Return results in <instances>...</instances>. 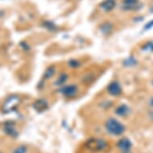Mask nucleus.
<instances>
[{
    "label": "nucleus",
    "instance_id": "obj_1",
    "mask_svg": "<svg viewBox=\"0 0 153 153\" xmlns=\"http://www.w3.org/2000/svg\"><path fill=\"white\" fill-rule=\"evenodd\" d=\"M104 128L108 135L115 137L123 136L126 131L125 125L114 117H110L105 121Z\"/></svg>",
    "mask_w": 153,
    "mask_h": 153
},
{
    "label": "nucleus",
    "instance_id": "obj_2",
    "mask_svg": "<svg viewBox=\"0 0 153 153\" xmlns=\"http://www.w3.org/2000/svg\"><path fill=\"white\" fill-rule=\"evenodd\" d=\"M86 148L92 152H99L105 151L108 147V142L104 139L93 138L88 140L85 143Z\"/></svg>",
    "mask_w": 153,
    "mask_h": 153
},
{
    "label": "nucleus",
    "instance_id": "obj_3",
    "mask_svg": "<svg viewBox=\"0 0 153 153\" xmlns=\"http://www.w3.org/2000/svg\"><path fill=\"white\" fill-rule=\"evenodd\" d=\"M59 92L63 95L66 99H74L79 95V87L75 83H70V84H65L63 87H61L59 89Z\"/></svg>",
    "mask_w": 153,
    "mask_h": 153
},
{
    "label": "nucleus",
    "instance_id": "obj_4",
    "mask_svg": "<svg viewBox=\"0 0 153 153\" xmlns=\"http://www.w3.org/2000/svg\"><path fill=\"white\" fill-rule=\"evenodd\" d=\"M19 101H20V100L16 95L9 96L6 100L5 102H4V104H3V110L4 111V112L9 113L10 111H13L15 109H16L17 106L19 103Z\"/></svg>",
    "mask_w": 153,
    "mask_h": 153
},
{
    "label": "nucleus",
    "instance_id": "obj_5",
    "mask_svg": "<svg viewBox=\"0 0 153 153\" xmlns=\"http://www.w3.org/2000/svg\"><path fill=\"white\" fill-rule=\"evenodd\" d=\"M107 91L111 96L119 97L123 92V88L120 83L117 81H111L107 87Z\"/></svg>",
    "mask_w": 153,
    "mask_h": 153
},
{
    "label": "nucleus",
    "instance_id": "obj_6",
    "mask_svg": "<svg viewBox=\"0 0 153 153\" xmlns=\"http://www.w3.org/2000/svg\"><path fill=\"white\" fill-rule=\"evenodd\" d=\"M132 142L131 141L130 139L127 137H122L116 143V148L122 152L131 151V149L132 148Z\"/></svg>",
    "mask_w": 153,
    "mask_h": 153
},
{
    "label": "nucleus",
    "instance_id": "obj_7",
    "mask_svg": "<svg viewBox=\"0 0 153 153\" xmlns=\"http://www.w3.org/2000/svg\"><path fill=\"white\" fill-rule=\"evenodd\" d=\"M131 109L130 107L127 104H124V103L119 105L115 109V114L121 118L128 117L131 114Z\"/></svg>",
    "mask_w": 153,
    "mask_h": 153
},
{
    "label": "nucleus",
    "instance_id": "obj_8",
    "mask_svg": "<svg viewBox=\"0 0 153 153\" xmlns=\"http://www.w3.org/2000/svg\"><path fill=\"white\" fill-rule=\"evenodd\" d=\"M3 130H4V132L11 138L15 139L19 136V131L17 128H15V123L12 122H7L4 125Z\"/></svg>",
    "mask_w": 153,
    "mask_h": 153
},
{
    "label": "nucleus",
    "instance_id": "obj_9",
    "mask_svg": "<svg viewBox=\"0 0 153 153\" xmlns=\"http://www.w3.org/2000/svg\"><path fill=\"white\" fill-rule=\"evenodd\" d=\"M122 10L125 11L136 10L140 8L138 0H123V3L121 6Z\"/></svg>",
    "mask_w": 153,
    "mask_h": 153
},
{
    "label": "nucleus",
    "instance_id": "obj_10",
    "mask_svg": "<svg viewBox=\"0 0 153 153\" xmlns=\"http://www.w3.org/2000/svg\"><path fill=\"white\" fill-rule=\"evenodd\" d=\"M48 107H49L48 101L43 98L39 99L33 103V108L35 111H37L38 112H43L48 109Z\"/></svg>",
    "mask_w": 153,
    "mask_h": 153
},
{
    "label": "nucleus",
    "instance_id": "obj_11",
    "mask_svg": "<svg viewBox=\"0 0 153 153\" xmlns=\"http://www.w3.org/2000/svg\"><path fill=\"white\" fill-rule=\"evenodd\" d=\"M116 7V0H104L103 3L100 4L101 10L104 12H110Z\"/></svg>",
    "mask_w": 153,
    "mask_h": 153
},
{
    "label": "nucleus",
    "instance_id": "obj_12",
    "mask_svg": "<svg viewBox=\"0 0 153 153\" xmlns=\"http://www.w3.org/2000/svg\"><path fill=\"white\" fill-rule=\"evenodd\" d=\"M68 79H69V75L66 72H61L59 75H58V77L56 78L55 81H54V85L59 88H61L66 84V83L68 82Z\"/></svg>",
    "mask_w": 153,
    "mask_h": 153
},
{
    "label": "nucleus",
    "instance_id": "obj_13",
    "mask_svg": "<svg viewBox=\"0 0 153 153\" xmlns=\"http://www.w3.org/2000/svg\"><path fill=\"white\" fill-rule=\"evenodd\" d=\"M56 73V67L55 65L49 66L47 69L45 70L44 73H43V78L44 80H48L51 79L55 75Z\"/></svg>",
    "mask_w": 153,
    "mask_h": 153
},
{
    "label": "nucleus",
    "instance_id": "obj_14",
    "mask_svg": "<svg viewBox=\"0 0 153 153\" xmlns=\"http://www.w3.org/2000/svg\"><path fill=\"white\" fill-rule=\"evenodd\" d=\"M112 30H113L112 24H111V23H108V22L103 23L100 27L101 33L104 35H110L111 33L112 32Z\"/></svg>",
    "mask_w": 153,
    "mask_h": 153
},
{
    "label": "nucleus",
    "instance_id": "obj_15",
    "mask_svg": "<svg viewBox=\"0 0 153 153\" xmlns=\"http://www.w3.org/2000/svg\"><path fill=\"white\" fill-rule=\"evenodd\" d=\"M137 60L135 58V56H130V57H128L127 59H125L123 62V65L124 67H127V68H131V67H134L137 64Z\"/></svg>",
    "mask_w": 153,
    "mask_h": 153
},
{
    "label": "nucleus",
    "instance_id": "obj_16",
    "mask_svg": "<svg viewBox=\"0 0 153 153\" xmlns=\"http://www.w3.org/2000/svg\"><path fill=\"white\" fill-rule=\"evenodd\" d=\"M68 65L71 69H78L82 65V63L76 59H71L68 62Z\"/></svg>",
    "mask_w": 153,
    "mask_h": 153
},
{
    "label": "nucleus",
    "instance_id": "obj_17",
    "mask_svg": "<svg viewBox=\"0 0 153 153\" xmlns=\"http://www.w3.org/2000/svg\"><path fill=\"white\" fill-rule=\"evenodd\" d=\"M141 49L143 51H145V52H153V42L152 41L147 42L145 44L142 46Z\"/></svg>",
    "mask_w": 153,
    "mask_h": 153
},
{
    "label": "nucleus",
    "instance_id": "obj_18",
    "mask_svg": "<svg viewBox=\"0 0 153 153\" xmlns=\"http://www.w3.org/2000/svg\"><path fill=\"white\" fill-rule=\"evenodd\" d=\"M27 146L25 144H22V145L18 146L17 148L13 151V153H27Z\"/></svg>",
    "mask_w": 153,
    "mask_h": 153
},
{
    "label": "nucleus",
    "instance_id": "obj_19",
    "mask_svg": "<svg viewBox=\"0 0 153 153\" xmlns=\"http://www.w3.org/2000/svg\"><path fill=\"white\" fill-rule=\"evenodd\" d=\"M95 79V75L91 74V73H88L85 75H83V77L82 78V81L84 82V83H90L91 82H92Z\"/></svg>",
    "mask_w": 153,
    "mask_h": 153
},
{
    "label": "nucleus",
    "instance_id": "obj_20",
    "mask_svg": "<svg viewBox=\"0 0 153 153\" xmlns=\"http://www.w3.org/2000/svg\"><path fill=\"white\" fill-rule=\"evenodd\" d=\"M46 27L48 28V30H49L50 31H55L56 30L57 27H56V26L55 24H53L51 22H47L45 23V25H44Z\"/></svg>",
    "mask_w": 153,
    "mask_h": 153
},
{
    "label": "nucleus",
    "instance_id": "obj_21",
    "mask_svg": "<svg viewBox=\"0 0 153 153\" xmlns=\"http://www.w3.org/2000/svg\"><path fill=\"white\" fill-rule=\"evenodd\" d=\"M19 46L21 47V48L23 49V51H29L30 50V46L29 44L26 43V42H21Z\"/></svg>",
    "mask_w": 153,
    "mask_h": 153
},
{
    "label": "nucleus",
    "instance_id": "obj_22",
    "mask_svg": "<svg viewBox=\"0 0 153 153\" xmlns=\"http://www.w3.org/2000/svg\"><path fill=\"white\" fill-rule=\"evenodd\" d=\"M153 27V19L150 20L148 23H146L145 26H144V30H150Z\"/></svg>",
    "mask_w": 153,
    "mask_h": 153
},
{
    "label": "nucleus",
    "instance_id": "obj_23",
    "mask_svg": "<svg viewBox=\"0 0 153 153\" xmlns=\"http://www.w3.org/2000/svg\"><path fill=\"white\" fill-rule=\"evenodd\" d=\"M149 105L153 109V96L150 99V100H149Z\"/></svg>",
    "mask_w": 153,
    "mask_h": 153
},
{
    "label": "nucleus",
    "instance_id": "obj_24",
    "mask_svg": "<svg viewBox=\"0 0 153 153\" xmlns=\"http://www.w3.org/2000/svg\"><path fill=\"white\" fill-rule=\"evenodd\" d=\"M149 117H150L152 120H153V109L149 112Z\"/></svg>",
    "mask_w": 153,
    "mask_h": 153
},
{
    "label": "nucleus",
    "instance_id": "obj_25",
    "mask_svg": "<svg viewBox=\"0 0 153 153\" xmlns=\"http://www.w3.org/2000/svg\"><path fill=\"white\" fill-rule=\"evenodd\" d=\"M121 153H131V151H129V152H123Z\"/></svg>",
    "mask_w": 153,
    "mask_h": 153
},
{
    "label": "nucleus",
    "instance_id": "obj_26",
    "mask_svg": "<svg viewBox=\"0 0 153 153\" xmlns=\"http://www.w3.org/2000/svg\"><path fill=\"white\" fill-rule=\"evenodd\" d=\"M152 85H153V80L152 81Z\"/></svg>",
    "mask_w": 153,
    "mask_h": 153
},
{
    "label": "nucleus",
    "instance_id": "obj_27",
    "mask_svg": "<svg viewBox=\"0 0 153 153\" xmlns=\"http://www.w3.org/2000/svg\"><path fill=\"white\" fill-rule=\"evenodd\" d=\"M0 153H3V152H0Z\"/></svg>",
    "mask_w": 153,
    "mask_h": 153
}]
</instances>
